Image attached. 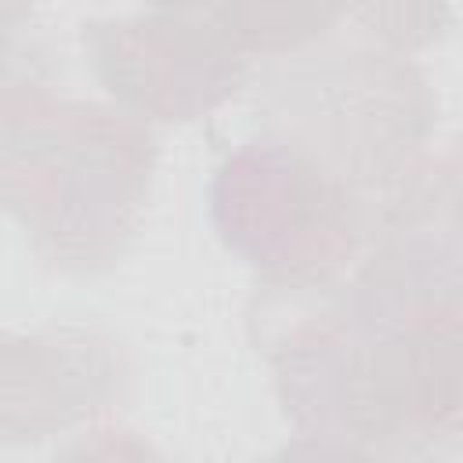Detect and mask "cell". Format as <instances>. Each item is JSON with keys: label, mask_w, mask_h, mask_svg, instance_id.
<instances>
[{"label": "cell", "mask_w": 463, "mask_h": 463, "mask_svg": "<svg viewBox=\"0 0 463 463\" xmlns=\"http://www.w3.org/2000/svg\"><path fill=\"white\" fill-rule=\"evenodd\" d=\"M344 58L318 65L326 87L297 76L293 90H279L286 109H315V116H286V134L279 137L315 156L351 188L387 184L427 137L434 101L409 61L391 54Z\"/></svg>", "instance_id": "cell-3"}, {"label": "cell", "mask_w": 463, "mask_h": 463, "mask_svg": "<svg viewBox=\"0 0 463 463\" xmlns=\"http://www.w3.org/2000/svg\"><path fill=\"white\" fill-rule=\"evenodd\" d=\"M174 7H199L203 22L217 29L235 51H286L322 33L347 0H156Z\"/></svg>", "instance_id": "cell-5"}, {"label": "cell", "mask_w": 463, "mask_h": 463, "mask_svg": "<svg viewBox=\"0 0 463 463\" xmlns=\"http://www.w3.org/2000/svg\"><path fill=\"white\" fill-rule=\"evenodd\" d=\"M101 83L130 109L156 119L210 112L246 76L239 51L206 22L127 18L83 33Z\"/></svg>", "instance_id": "cell-4"}, {"label": "cell", "mask_w": 463, "mask_h": 463, "mask_svg": "<svg viewBox=\"0 0 463 463\" xmlns=\"http://www.w3.org/2000/svg\"><path fill=\"white\" fill-rule=\"evenodd\" d=\"M148 181V134L98 105L0 112V203L61 264L119 253Z\"/></svg>", "instance_id": "cell-1"}, {"label": "cell", "mask_w": 463, "mask_h": 463, "mask_svg": "<svg viewBox=\"0 0 463 463\" xmlns=\"http://www.w3.org/2000/svg\"><path fill=\"white\" fill-rule=\"evenodd\" d=\"M228 250L282 289H318L365 232L354 188L286 137L232 152L210 188Z\"/></svg>", "instance_id": "cell-2"}]
</instances>
